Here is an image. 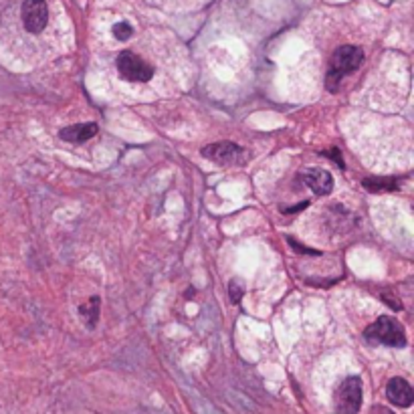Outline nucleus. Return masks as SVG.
<instances>
[{"mask_svg": "<svg viewBox=\"0 0 414 414\" xmlns=\"http://www.w3.org/2000/svg\"><path fill=\"white\" fill-rule=\"evenodd\" d=\"M207 160L214 164H237L241 162V158L247 156V152L234 142H216V144H208L200 152Z\"/></svg>", "mask_w": 414, "mask_h": 414, "instance_id": "obj_6", "label": "nucleus"}, {"mask_svg": "<svg viewBox=\"0 0 414 414\" xmlns=\"http://www.w3.org/2000/svg\"><path fill=\"white\" fill-rule=\"evenodd\" d=\"M118 71L122 79L129 83H145L154 77V67L132 51L118 55Z\"/></svg>", "mask_w": 414, "mask_h": 414, "instance_id": "obj_4", "label": "nucleus"}, {"mask_svg": "<svg viewBox=\"0 0 414 414\" xmlns=\"http://www.w3.org/2000/svg\"><path fill=\"white\" fill-rule=\"evenodd\" d=\"M362 61H364V51L356 45H342L340 49H335V53L331 55L328 75H326L328 91L331 93L337 91L344 77L353 73L356 69H360Z\"/></svg>", "mask_w": 414, "mask_h": 414, "instance_id": "obj_1", "label": "nucleus"}, {"mask_svg": "<svg viewBox=\"0 0 414 414\" xmlns=\"http://www.w3.org/2000/svg\"><path fill=\"white\" fill-rule=\"evenodd\" d=\"M335 414H358L362 408V380L358 376L346 378L335 390Z\"/></svg>", "mask_w": 414, "mask_h": 414, "instance_id": "obj_3", "label": "nucleus"}, {"mask_svg": "<svg viewBox=\"0 0 414 414\" xmlns=\"http://www.w3.org/2000/svg\"><path fill=\"white\" fill-rule=\"evenodd\" d=\"M243 287H241V283H237V281H230V301L232 303H239L241 299H243Z\"/></svg>", "mask_w": 414, "mask_h": 414, "instance_id": "obj_13", "label": "nucleus"}, {"mask_svg": "<svg viewBox=\"0 0 414 414\" xmlns=\"http://www.w3.org/2000/svg\"><path fill=\"white\" fill-rule=\"evenodd\" d=\"M22 24L29 33L39 35L49 22V8L45 0H24L21 8Z\"/></svg>", "mask_w": 414, "mask_h": 414, "instance_id": "obj_5", "label": "nucleus"}, {"mask_svg": "<svg viewBox=\"0 0 414 414\" xmlns=\"http://www.w3.org/2000/svg\"><path fill=\"white\" fill-rule=\"evenodd\" d=\"M99 310H102V303H99V297H91L83 303L79 308V315H81L83 324L93 330L97 326V319H99Z\"/></svg>", "mask_w": 414, "mask_h": 414, "instance_id": "obj_10", "label": "nucleus"}, {"mask_svg": "<svg viewBox=\"0 0 414 414\" xmlns=\"http://www.w3.org/2000/svg\"><path fill=\"white\" fill-rule=\"evenodd\" d=\"M132 35H134V29H132L129 22H118V24H113V37L118 41H127Z\"/></svg>", "mask_w": 414, "mask_h": 414, "instance_id": "obj_12", "label": "nucleus"}, {"mask_svg": "<svg viewBox=\"0 0 414 414\" xmlns=\"http://www.w3.org/2000/svg\"><path fill=\"white\" fill-rule=\"evenodd\" d=\"M326 156H330V160H335L340 168H344V160H342V154H340V150L337 148H333L330 152H326Z\"/></svg>", "mask_w": 414, "mask_h": 414, "instance_id": "obj_14", "label": "nucleus"}, {"mask_svg": "<svg viewBox=\"0 0 414 414\" xmlns=\"http://www.w3.org/2000/svg\"><path fill=\"white\" fill-rule=\"evenodd\" d=\"M289 243H291V247L295 248V250H299V253H301V250H305V253H310V255H319V250H313V248L303 247V245H297L293 239H289Z\"/></svg>", "mask_w": 414, "mask_h": 414, "instance_id": "obj_15", "label": "nucleus"}, {"mask_svg": "<svg viewBox=\"0 0 414 414\" xmlns=\"http://www.w3.org/2000/svg\"><path fill=\"white\" fill-rule=\"evenodd\" d=\"M99 127L93 122H85V124H75L67 125L59 132V138L63 142H69V144H85L87 140H91L93 136H97Z\"/></svg>", "mask_w": 414, "mask_h": 414, "instance_id": "obj_8", "label": "nucleus"}, {"mask_svg": "<svg viewBox=\"0 0 414 414\" xmlns=\"http://www.w3.org/2000/svg\"><path fill=\"white\" fill-rule=\"evenodd\" d=\"M305 207H308V202H303V205H297L295 208H283V212H287V214H289V212H297V210H303Z\"/></svg>", "mask_w": 414, "mask_h": 414, "instance_id": "obj_16", "label": "nucleus"}, {"mask_svg": "<svg viewBox=\"0 0 414 414\" xmlns=\"http://www.w3.org/2000/svg\"><path fill=\"white\" fill-rule=\"evenodd\" d=\"M303 182L317 194V196H328L333 190V178L330 172L319 170V168H311L303 174Z\"/></svg>", "mask_w": 414, "mask_h": 414, "instance_id": "obj_9", "label": "nucleus"}, {"mask_svg": "<svg viewBox=\"0 0 414 414\" xmlns=\"http://www.w3.org/2000/svg\"><path fill=\"white\" fill-rule=\"evenodd\" d=\"M362 184L366 190L370 192H396L398 186H400V180L398 178H380V176H372V178H366L362 180Z\"/></svg>", "mask_w": 414, "mask_h": 414, "instance_id": "obj_11", "label": "nucleus"}, {"mask_svg": "<svg viewBox=\"0 0 414 414\" xmlns=\"http://www.w3.org/2000/svg\"><path fill=\"white\" fill-rule=\"evenodd\" d=\"M386 396L398 408H408L414 402L413 386L404 378H392L386 386Z\"/></svg>", "mask_w": 414, "mask_h": 414, "instance_id": "obj_7", "label": "nucleus"}, {"mask_svg": "<svg viewBox=\"0 0 414 414\" xmlns=\"http://www.w3.org/2000/svg\"><path fill=\"white\" fill-rule=\"evenodd\" d=\"M364 337L368 342L374 344H382V346H388V348H404L406 346V331L404 326L388 315H382L374 321L370 328H366L364 331Z\"/></svg>", "mask_w": 414, "mask_h": 414, "instance_id": "obj_2", "label": "nucleus"}]
</instances>
